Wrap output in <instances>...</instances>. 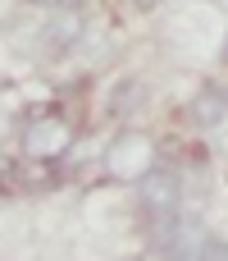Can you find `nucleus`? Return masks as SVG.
I'll return each mask as SVG.
<instances>
[{"label": "nucleus", "mask_w": 228, "mask_h": 261, "mask_svg": "<svg viewBox=\"0 0 228 261\" xmlns=\"http://www.w3.org/2000/svg\"><path fill=\"white\" fill-rule=\"evenodd\" d=\"M224 115H228V92H206L201 106H197V119L201 124H219Z\"/></svg>", "instance_id": "7ed1b4c3"}, {"label": "nucleus", "mask_w": 228, "mask_h": 261, "mask_svg": "<svg viewBox=\"0 0 228 261\" xmlns=\"http://www.w3.org/2000/svg\"><path fill=\"white\" fill-rule=\"evenodd\" d=\"M46 5H59V0H46Z\"/></svg>", "instance_id": "423d86ee"}, {"label": "nucleus", "mask_w": 228, "mask_h": 261, "mask_svg": "<svg viewBox=\"0 0 228 261\" xmlns=\"http://www.w3.org/2000/svg\"><path fill=\"white\" fill-rule=\"evenodd\" d=\"M78 32H82V14H64V18H55V23H50V41H55V46L78 41Z\"/></svg>", "instance_id": "20e7f679"}, {"label": "nucleus", "mask_w": 228, "mask_h": 261, "mask_svg": "<svg viewBox=\"0 0 228 261\" xmlns=\"http://www.w3.org/2000/svg\"><path fill=\"white\" fill-rule=\"evenodd\" d=\"M142 202L151 206L155 220H174V216H178V179H174L169 170L142 174Z\"/></svg>", "instance_id": "f257e3e1"}, {"label": "nucleus", "mask_w": 228, "mask_h": 261, "mask_svg": "<svg viewBox=\"0 0 228 261\" xmlns=\"http://www.w3.org/2000/svg\"><path fill=\"white\" fill-rule=\"evenodd\" d=\"M224 60H228V41H224Z\"/></svg>", "instance_id": "39448f33"}, {"label": "nucleus", "mask_w": 228, "mask_h": 261, "mask_svg": "<svg viewBox=\"0 0 228 261\" xmlns=\"http://www.w3.org/2000/svg\"><path fill=\"white\" fill-rule=\"evenodd\" d=\"M69 142V128L59 124V119H46V124H37L32 133H27V151L32 156H50V151H59Z\"/></svg>", "instance_id": "f03ea898"}]
</instances>
